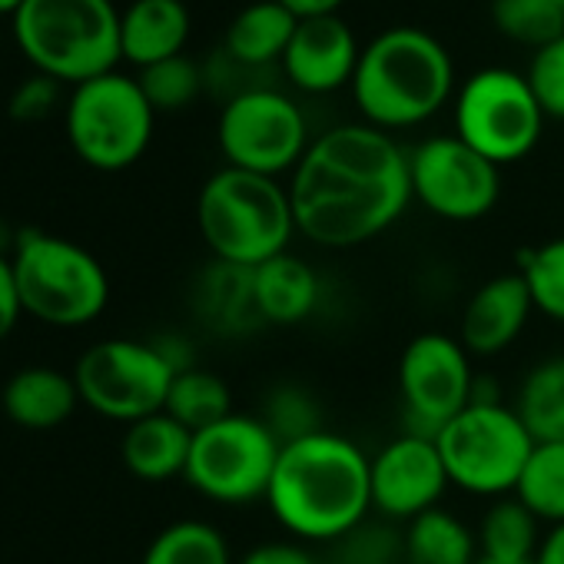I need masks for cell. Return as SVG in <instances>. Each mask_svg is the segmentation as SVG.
<instances>
[{"label": "cell", "mask_w": 564, "mask_h": 564, "mask_svg": "<svg viewBox=\"0 0 564 564\" xmlns=\"http://www.w3.org/2000/svg\"><path fill=\"white\" fill-rule=\"evenodd\" d=\"M300 28V18L290 14L275 0H256V4L242 8L229 31H226V57L239 67H269V64H282V54H286L293 34Z\"/></svg>", "instance_id": "23"}, {"label": "cell", "mask_w": 564, "mask_h": 564, "mask_svg": "<svg viewBox=\"0 0 564 564\" xmlns=\"http://www.w3.org/2000/svg\"><path fill=\"white\" fill-rule=\"evenodd\" d=\"M518 272L528 282L534 313L564 323V236L547 239L538 249H528L521 256Z\"/></svg>", "instance_id": "32"}, {"label": "cell", "mask_w": 564, "mask_h": 564, "mask_svg": "<svg viewBox=\"0 0 564 564\" xmlns=\"http://www.w3.org/2000/svg\"><path fill=\"white\" fill-rule=\"evenodd\" d=\"M359 41L356 31L339 18H310L300 21L286 54H282V74L300 94H336L352 84L359 67Z\"/></svg>", "instance_id": "16"}, {"label": "cell", "mask_w": 564, "mask_h": 564, "mask_svg": "<svg viewBox=\"0 0 564 564\" xmlns=\"http://www.w3.org/2000/svg\"><path fill=\"white\" fill-rule=\"evenodd\" d=\"M196 226L213 259L256 269L290 252L296 216L290 186L236 166L216 170L196 199Z\"/></svg>", "instance_id": "4"}, {"label": "cell", "mask_w": 564, "mask_h": 564, "mask_svg": "<svg viewBox=\"0 0 564 564\" xmlns=\"http://www.w3.org/2000/svg\"><path fill=\"white\" fill-rule=\"evenodd\" d=\"M176 369L153 339H104L94 343L74 369L80 405L90 412L133 425L166 409Z\"/></svg>", "instance_id": "12"}, {"label": "cell", "mask_w": 564, "mask_h": 564, "mask_svg": "<svg viewBox=\"0 0 564 564\" xmlns=\"http://www.w3.org/2000/svg\"><path fill=\"white\" fill-rule=\"evenodd\" d=\"M156 110L137 77L110 70L80 87H70L64 130L70 150L100 173L130 170L150 150Z\"/></svg>", "instance_id": "8"}, {"label": "cell", "mask_w": 564, "mask_h": 564, "mask_svg": "<svg viewBox=\"0 0 564 564\" xmlns=\"http://www.w3.org/2000/svg\"><path fill=\"white\" fill-rule=\"evenodd\" d=\"M11 269L24 316L54 329H84L97 323L110 303V275L104 262L80 242L24 229L11 249Z\"/></svg>", "instance_id": "6"}, {"label": "cell", "mask_w": 564, "mask_h": 564, "mask_svg": "<svg viewBox=\"0 0 564 564\" xmlns=\"http://www.w3.org/2000/svg\"><path fill=\"white\" fill-rule=\"evenodd\" d=\"M534 564H564V524H551V531L541 534Z\"/></svg>", "instance_id": "40"}, {"label": "cell", "mask_w": 564, "mask_h": 564, "mask_svg": "<svg viewBox=\"0 0 564 564\" xmlns=\"http://www.w3.org/2000/svg\"><path fill=\"white\" fill-rule=\"evenodd\" d=\"M534 313L528 282L521 272H501L471 293L462 313L458 343L468 349V356L491 359L514 346V339L524 333L528 319Z\"/></svg>", "instance_id": "17"}, {"label": "cell", "mask_w": 564, "mask_h": 564, "mask_svg": "<svg viewBox=\"0 0 564 564\" xmlns=\"http://www.w3.org/2000/svg\"><path fill=\"white\" fill-rule=\"evenodd\" d=\"M137 80H140V87H143V94L156 113H173V110L189 107L206 87V74L186 54L160 61L153 67H143L137 74Z\"/></svg>", "instance_id": "31"}, {"label": "cell", "mask_w": 564, "mask_h": 564, "mask_svg": "<svg viewBox=\"0 0 564 564\" xmlns=\"http://www.w3.org/2000/svg\"><path fill=\"white\" fill-rule=\"evenodd\" d=\"M24 0H0V18H14Z\"/></svg>", "instance_id": "41"}, {"label": "cell", "mask_w": 564, "mask_h": 564, "mask_svg": "<svg viewBox=\"0 0 564 564\" xmlns=\"http://www.w3.org/2000/svg\"><path fill=\"white\" fill-rule=\"evenodd\" d=\"M163 412H170L189 432H199V429L232 415V395H229V386L216 372L193 366L186 372H176Z\"/></svg>", "instance_id": "29"}, {"label": "cell", "mask_w": 564, "mask_h": 564, "mask_svg": "<svg viewBox=\"0 0 564 564\" xmlns=\"http://www.w3.org/2000/svg\"><path fill=\"white\" fill-rule=\"evenodd\" d=\"M34 74L80 87L120 67V11L113 0H24L11 18Z\"/></svg>", "instance_id": "5"}, {"label": "cell", "mask_w": 564, "mask_h": 564, "mask_svg": "<svg viewBox=\"0 0 564 564\" xmlns=\"http://www.w3.org/2000/svg\"><path fill=\"white\" fill-rule=\"evenodd\" d=\"M259 419L272 429V435L282 445L323 429V412H319L316 399L306 389H300V386H279V389H272Z\"/></svg>", "instance_id": "33"}, {"label": "cell", "mask_w": 564, "mask_h": 564, "mask_svg": "<svg viewBox=\"0 0 564 564\" xmlns=\"http://www.w3.org/2000/svg\"><path fill=\"white\" fill-rule=\"evenodd\" d=\"M0 405L14 425L28 432H51L77 412L80 392L74 372L67 376L54 366H28L8 379Z\"/></svg>", "instance_id": "20"}, {"label": "cell", "mask_w": 564, "mask_h": 564, "mask_svg": "<svg viewBox=\"0 0 564 564\" xmlns=\"http://www.w3.org/2000/svg\"><path fill=\"white\" fill-rule=\"evenodd\" d=\"M189 445L193 432L180 425L170 412H156L127 425L120 455L127 471L140 481H170L176 475H186Z\"/></svg>", "instance_id": "22"}, {"label": "cell", "mask_w": 564, "mask_h": 564, "mask_svg": "<svg viewBox=\"0 0 564 564\" xmlns=\"http://www.w3.org/2000/svg\"><path fill=\"white\" fill-rule=\"evenodd\" d=\"M349 90L369 127L412 130L452 100L455 64L435 34L389 28L362 47Z\"/></svg>", "instance_id": "3"}, {"label": "cell", "mask_w": 564, "mask_h": 564, "mask_svg": "<svg viewBox=\"0 0 564 564\" xmlns=\"http://www.w3.org/2000/svg\"><path fill=\"white\" fill-rule=\"evenodd\" d=\"M193 21L183 0H133L120 11V51L137 70L186 51Z\"/></svg>", "instance_id": "19"}, {"label": "cell", "mask_w": 564, "mask_h": 564, "mask_svg": "<svg viewBox=\"0 0 564 564\" xmlns=\"http://www.w3.org/2000/svg\"><path fill=\"white\" fill-rule=\"evenodd\" d=\"M544 120L524 74L508 67H485L455 94V137L495 166L524 160L538 147Z\"/></svg>", "instance_id": "9"}, {"label": "cell", "mask_w": 564, "mask_h": 564, "mask_svg": "<svg viewBox=\"0 0 564 564\" xmlns=\"http://www.w3.org/2000/svg\"><path fill=\"white\" fill-rule=\"evenodd\" d=\"M514 412L534 442H564V356L538 362L521 379Z\"/></svg>", "instance_id": "25"}, {"label": "cell", "mask_w": 564, "mask_h": 564, "mask_svg": "<svg viewBox=\"0 0 564 564\" xmlns=\"http://www.w3.org/2000/svg\"><path fill=\"white\" fill-rule=\"evenodd\" d=\"M140 564H236L226 534L199 518L166 524L147 547Z\"/></svg>", "instance_id": "27"}, {"label": "cell", "mask_w": 564, "mask_h": 564, "mask_svg": "<svg viewBox=\"0 0 564 564\" xmlns=\"http://www.w3.org/2000/svg\"><path fill=\"white\" fill-rule=\"evenodd\" d=\"M551 4H557V8H564V0H551Z\"/></svg>", "instance_id": "43"}, {"label": "cell", "mask_w": 564, "mask_h": 564, "mask_svg": "<svg viewBox=\"0 0 564 564\" xmlns=\"http://www.w3.org/2000/svg\"><path fill=\"white\" fill-rule=\"evenodd\" d=\"M538 524L541 521L514 495L495 498L475 531L478 551L488 557H505V561H534V551L541 544Z\"/></svg>", "instance_id": "26"}, {"label": "cell", "mask_w": 564, "mask_h": 564, "mask_svg": "<svg viewBox=\"0 0 564 564\" xmlns=\"http://www.w3.org/2000/svg\"><path fill=\"white\" fill-rule=\"evenodd\" d=\"M448 471L432 435L402 432L372 455V508L389 521H412L448 488Z\"/></svg>", "instance_id": "15"}, {"label": "cell", "mask_w": 564, "mask_h": 564, "mask_svg": "<svg viewBox=\"0 0 564 564\" xmlns=\"http://www.w3.org/2000/svg\"><path fill=\"white\" fill-rule=\"evenodd\" d=\"M252 293L262 326H296L316 313L323 282L303 256L282 252L252 269Z\"/></svg>", "instance_id": "18"}, {"label": "cell", "mask_w": 564, "mask_h": 564, "mask_svg": "<svg viewBox=\"0 0 564 564\" xmlns=\"http://www.w3.org/2000/svg\"><path fill=\"white\" fill-rule=\"evenodd\" d=\"M491 21L505 37L531 51L564 34V8L551 4V0H495Z\"/></svg>", "instance_id": "30"}, {"label": "cell", "mask_w": 564, "mask_h": 564, "mask_svg": "<svg viewBox=\"0 0 564 564\" xmlns=\"http://www.w3.org/2000/svg\"><path fill=\"white\" fill-rule=\"evenodd\" d=\"M282 4L290 14H296L300 21H310V18H329V14H339L343 0H275Z\"/></svg>", "instance_id": "39"}, {"label": "cell", "mask_w": 564, "mask_h": 564, "mask_svg": "<svg viewBox=\"0 0 564 564\" xmlns=\"http://www.w3.org/2000/svg\"><path fill=\"white\" fill-rule=\"evenodd\" d=\"M514 498L547 524H564V442H534Z\"/></svg>", "instance_id": "28"}, {"label": "cell", "mask_w": 564, "mask_h": 564, "mask_svg": "<svg viewBox=\"0 0 564 564\" xmlns=\"http://www.w3.org/2000/svg\"><path fill=\"white\" fill-rule=\"evenodd\" d=\"M475 372L468 349L445 333L415 336L399 359V392L405 432L438 435V429L455 419L475 399Z\"/></svg>", "instance_id": "14"}, {"label": "cell", "mask_w": 564, "mask_h": 564, "mask_svg": "<svg viewBox=\"0 0 564 564\" xmlns=\"http://www.w3.org/2000/svg\"><path fill=\"white\" fill-rule=\"evenodd\" d=\"M435 445L455 488L478 498H505L518 488L524 462L534 452V435L498 395L475 392V399L438 429Z\"/></svg>", "instance_id": "7"}, {"label": "cell", "mask_w": 564, "mask_h": 564, "mask_svg": "<svg viewBox=\"0 0 564 564\" xmlns=\"http://www.w3.org/2000/svg\"><path fill=\"white\" fill-rule=\"evenodd\" d=\"M236 564H319V557L303 541H262Z\"/></svg>", "instance_id": "37"}, {"label": "cell", "mask_w": 564, "mask_h": 564, "mask_svg": "<svg viewBox=\"0 0 564 564\" xmlns=\"http://www.w3.org/2000/svg\"><path fill=\"white\" fill-rule=\"evenodd\" d=\"M498 170L455 133L429 137L409 153L412 199L445 223H478L501 196Z\"/></svg>", "instance_id": "13"}, {"label": "cell", "mask_w": 564, "mask_h": 564, "mask_svg": "<svg viewBox=\"0 0 564 564\" xmlns=\"http://www.w3.org/2000/svg\"><path fill=\"white\" fill-rule=\"evenodd\" d=\"M265 501L296 541H343L372 511V455L329 429L293 438L279 448Z\"/></svg>", "instance_id": "2"}, {"label": "cell", "mask_w": 564, "mask_h": 564, "mask_svg": "<svg viewBox=\"0 0 564 564\" xmlns=\"http://www.w3.org/2000/svg\"><path fill=\"white\" fill-rule=\"evenodd\" d=\"M478 554V534L445 508H429L419 518L405 521V564H475Z\"/></svg>", "instance_id": "24"}, {"label": "cell", "mask_w": 564, "mask_h": 564, "mask_svg": "<svg viewBox=\"0 0 564 564\" xmlns=\"http://www.w3.org/2000/svg\"><path fill=\"white\" fill-rule=\"evenodd\" d=\"M475 564H534V561H505V557H488V554H478Z\"/></svg>", "instance_id": "42"}, {"label": "cell", "mask_w": 564, "mask_h": 564, "mask_svg": "<svg viewBox=\"0 0 564 564\" xmlns=\"http://www.w3.org/2000/svg\"><path fill=\"white\" fill-rule=\"evenodd\" d=\"M193 313L219 336H246L262 326L252 293V269L213 259L193 282Z\"/></svg>", "instance_id": "21"}, {"label": "cell", "mask_w": 564, "mask_h": 564, "mask_svg": "<svg viewBox=\"0 0 564 564\" xmlns=\"http://www.w3.org/2000/svg\"><path fill=\"white\" fill-rule=\"evenodd\" d=\"M24 319L21 296H18V282L11 269V256L0 249V343H8L18 323Z\"/></svg>", "instance_id": "38"}, {"label": "cell", "mask_w": 564, "mask_h": 564, "mask_svg": "<svg viewBox=\"0 0 564 564\" xmlns=\"http://www.w3.org/2000/svg\"><path fill=\"white\" fill-rule=\"evenodd\" d=\"M216 143L226 166L272 176L293 173L310 150V123L300 104L269 87H249L223 104Z\"/></svg>", "instance_id": "11"}, {"label": "cell", "mask_w": 564, "mask_h": 564, "mask_svg": "<svg viewBox=\"0 0 564 564\" xmlns=\"http://www.w3.org/2000/svg\"><path fill=\"white\" fill-rule=\"evenodd\" d=\"M290 203L296 232L323 249L372 242L412 203L409 153L369 123L333 127L293 170Z\"/></svg>", "instance_id": "1"}, {"label": "cell", "mask_w": 564, "mask_h": 564, "mask_svg": "<svg viewBox=\"0 0 564 564\" xmlns=\"http://www.w3.org/2000/svg\"><path fill=\"white\" fill-rule=\"evenodd\" d=\"M524 80L534 100L541 104L544 117L564 120V34L531 54Z\"/></svg>", "instance_id": "34"}, {"label": "cell", "mask_w": 564, "mask_h": 564, "mask_svg": "<svg viewBox=\"0 0 564 564\" xmlns=\"http://www.w3.org/2000/svg\"><path fill=\"white\" fill-rule=\"evenodd\" d=\"M61 90H64V84H57V80H51L44 74L24 77L11 90V97H8L11 120H18V123H41V120H47L61 107Z\"/></svg>", "instance_id": "35"}, {"label": "cell", "mask_w": 564, "mask_h": 564, "mask_svg": "<svg viewBox=\"0 0 564 564\" xmlns=\"http://www.w3.org/2000/svg\"><path fill=\"white\" fill-rule=\"evenodd\" d=\"M282 442L259 415H226L193 432L186 481L216 505H252L265 498Z\"/></svg>", "instance_id": "10"}, {"label": "cell", "mask_w": 564, "mask_h": 564, "mask_svg": "<svg viewBox=\"0 0 564 564\" xmlns=\"http://www.w3.org/2000/svg\"><path fill=\"white\" fill-rule=\"evenodd\" d=\"M343 557L346 564H395L402 557V534L389 531V528H356L352 534L343 538Z\"/></svg>", "instance_id": "36"}]
</instances>
